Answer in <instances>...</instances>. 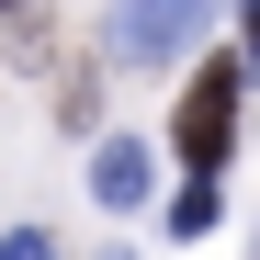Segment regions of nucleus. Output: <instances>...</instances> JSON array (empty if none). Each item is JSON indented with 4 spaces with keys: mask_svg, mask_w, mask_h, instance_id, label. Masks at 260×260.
<instances>
[{
    "mask_svg": "<svg viewBox=\"0 0 260 260\" xmlns=\"http://www.w3.org/2000/svg\"><path fill=\"white\" fill-rule=\"evenodd\" d=\"M238 91H249V68H238V57H204L192 91H181V113H170V147H181L192 181L226 170V147H238Z\"/></svg>",
    "mask_w": 260,
    "mask_h": 260,
    "instance_id": "1",
    "label": "nucleus"
},
{
    "mask_svg": "<svg viewBox=\"0 0 260 260\" xmlns=\"http://www.w3.org/2000/svg\"><path fill=\"white\" fill-rule=\"evenodd\" d=\"M226 0H124V57H181Z\"/></svg>",
    "mask_w": 260,
    "mask_h": 260,
    "instance_id": "2",
    "label": "nucleus"
},
{
    "mask_svg": "<svg viewBox=\"0 0 260 260\" xmlns=\"http://www.w3.org/2000/svg\"><path fill=\"white\" fill-rule=\"evenodd\" d=\"M91 192H102V204H113V215H136V204H147V192H158V158H147V147H136V136H113V147H102V158H91Z\"/></svg>",
    "mask_w": 260,
    "mask_h": 260,
    "instance_id": "3",
    "label": "nucleus"
},
{
    "mask_svg": "<svg viewBox=\"0 0 260 260\" xmlns=\"http://www.w3.org/2000/svg\"><path fill=\"white\" fill-rule=\"evenodd\" d=\"M215 226V181H181V192H170V238H204Z\"/></svg>",
    "mask_w": 260,
    "mask_h": 260,
    "instance_id": "4",
    "label": "nucleus"
},
{
    "mask_svg": "<svg viewBox=\"0 0 260 260\" xmlns=\"http://www.w3.org/2000/svg\"><path fill=\"white\" fill-rule=\"evenodd\" d=\"M0 260H68V249H57L46 226H12V238H0Z\"/></svg>",
    "mask_w": 260,
    "mask_h": 260,
    "instance_id": "5",
    "label": "nucleus"
}]
</instances>
